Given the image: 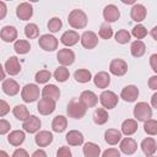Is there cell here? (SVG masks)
<instances>
[{
	"label": "cell",
	"instance_id": "1",
	"mask_svg": "<svg viewBox=\"0 0 157 157\" xmlns=\"http://www.w3.org/2000/svg\"><path fill=\"white\" fill-rule=\"evenodd\" d=\"M67 22L72 28L82 29L87 26L88 18H87V15L85 13V11H82L80 9H75V10H71V12L69 13Z\"/></svg>",
	"mask_w": 157,
	"mask_h": 157
},
{
	"label": "cell",
	"instance_id": "2",
	"mask_svg": "<svg viewBox=\"0 0 157 157\" xmlns=\"http://www.w3.org/2000/svg\"><path fill=\"white\" fill-rule=\"evenodd\" d=\"M86 110H87V108L85 107V104L80 99H77V98H72L69 102L67 109H66L67 115L70 118H72V119H81V118H83L85 114H86Z\"/></svg>",
	"mask_w": 157,
	"mask_h": 157
},
{
	"label": "cell",
	"instance_id": "3",
	"mask_svg": "<svg viewBox=\"0 0 157 157\" xmlns=\"http://www.w3.org/2000/svg\"><path fill=\"white\" fill-rule=\"evenodd\" d=\"M40 90L36 83H27L21 90V98L26 103H33L39 98Z\"/></svg>",
	"mask_w": 157,
	"mask_h": 157
},
{
	"label": "cell",
	"instance_id": "4",
	"mask_svg": "<svg viewBox=\"0 0 157 157\" xmlns=\"http://www.w3.org/2000/svg\"><path fill=\"white\" fill-rule=\"evenodd\" d=\"M134 117L137 121H145L152 118V108L146 102H139L134 107Z\"/></svg>",
	"mask_w": 157,
	"mask_h": 157
},
{
	"label": "cell",
	"instance_id": "5",
	"mask_svg": "<svg viewBox=\"0 0 157 157\" xmlns=\"http://www.w3.org/2000/svg\"><path fill=\"white\" fill-rule=\"evenodd\" d=\"M118 96L113 91H103L99 96V102L105 109H113L118 104Z\"/></svg>",
	"mask_w": 157,
	"mask_h": 157
},
{
	"label": "cell",
	"instance_id": "6",
	"mask_svg": "<svg viewBox=\"0 0 157 157\" xmlns=\"http://www.w3.org/2000/svg\"><path fill=\"white\" fill-rule=\"evenodd\" d=\"M38 44H39V47H40L43 50H45V52H54L55 49H58L59 42H58V39H56L54 36H52V34H43V36L39 37Z\"/></svg>",
	"mask_w": 157,
	"mask_h": 157
},
{
	"label": "cell",
	"instance_id": "7",
	"mask_svg": "<svg viewBox=\"0 0 157 157\" xmlns=\"http://www.w3.org/2000/svg\"><path fill=\"white\" fill-rule=\"evenodd\" d=\"M109 71L115 76H124L128 72V64L123 59H113L109 64Z\"/></svg>",
	"mask_w": 157,
	"mask_h": 157
},
{
	"label": "cell",
	"instance_id": "8",
	"mask_svg": "<svg viewBox=\"0 0 157 157\" xmlns=\"http://www.w3.org/2000/svg\"><path fill=\"white\" fill-rule=\"evenodd\" d=\"M81 44L86 49H93L98 44V37L93 31H85L80 37Z\"/></svg>",
	"mask_w": 157,
	"mask_h": 157
},
{
	"label": "cell",
	"instance_id": "9",
	"mask_svg": "<svg viewBox=\"0 0 157 157\" xmlns=\"http://www.w3.org/2000/svg\"><path fill=\"white\" fill-rule=\"evenodd\" d=\"M56 59L59 61L60 65L63 66H69L71 64H74L75 61V53L71 50V49H67V48H64V49H60L56 54Z\"/></svg>",
	"mask_w": 157,
	"mask_h": 157
},
{
	"label": "cell",
	"instance_id": "10",
	"mask_svg": "<svg viewBox=\"0 0 157 157\" xmlns=\"http://www.w3.org/2000/svg\"><path fill=\"white\" fill-rule=\"evenodd\" d=\"M37 109L42 115H49L55 110V101L43 97L42 99H39Z\"/></svg>",
	"mask_w": 157,
	"mask_h": 157
},
{
	"label": "cell",
	"instance_id": "11",
	"mask_svg": "<svg viewBox=\"0 0 157 157\" xmlns=\"http://www.w3.org/2000/svg\"><path fill=\"white\" fill-rule=\"evenodd\" d=\"M40 125H42V123H40V119H39L38 117H36V115H29L26 120H23L22 128H23V130H25L26 132L34 134V132H37V131L39 130Z\"/></svg>",
	"mask_w": 157,
	"mask_h": 157
},
{
	"label": "cell",
	"instance_id": "12",
	"mask_svg": "<svg viewBox=\"0 0 157 157\" xmlns=\"http://www.w3.org/2000/svg\"><path fill=\"white\" fill-rule=\"evenodd\" d=\"M16 16L22 20V21H27L33 16V7L29 2H21L17 7H16Z\"/></svg>",
	"mask_w": 157,
	"mask_h": 157
},
{
	"label": "cell",
	"instance_id": "13",
	"mask_svg": "<svg viewBox=\"0 0 157 157\" xmlns=\"http://www.w3.org/2000/svg\"><path fill=\"white\" fill-rule=\"evenodd\" d=\"M139 97V88L134 85H128L121 90L120 98H123L125 102H135Z\"/></svg>",
	"mask_w": 157,
	"mask_h": 157
},
{
	"label": "cell",
	"instance_id": "14",
	"mask_svg": "<svg viewBox=\"0 0 157 157\" xmlns=\"http://www.w3.org/2000/svg\"><path fill=\"white\" fill-rule=\"evenodd\" d=\"M147 15V10L142 4H134V6L130 10V16L132 18V21L135 22H142L146 18Z\"/></svg>",
	"mask_w": 157,
	"mask_h": 157
},
{
	"label": "cell",
	"instance_id": "15",
	"mask_svg": "<svg viewBox=\"0 0 157 157\" xmlns=\"http://www.w3.org/2000/svg\"><path fill=\"white\" fill-rule=\"evenodd\" d=\"M103 17H104L105 22H108V23L115 22V21L119 20V17H120V11H119V9H118L115 5H113V4L107 5V6L104 7V10H103Z\"/></svg>",
	"mask_w": 157,
	"mask_h": 157
},
{
	"label": "cell",
	"instance_id": "16",
	"mask_svg": "<svg viewBox=\"0 0 157 157\" xmlns=\"http://www.w3.org/2000/svg\"><path fill=\"white\" fill-rule=\"evenodd\" d=\"M80 40V36L76 31H72V29H69L66 32H64L60 37V42L66 45V47H72L75 45L77 42Z\"/></svg>",
	"mask_w": 157,
	"mask_h": 157
},
{
	"label": "cell",
	"instance_id": "17",
	"mask_svg": "<svg viewBox=\"0 0 157 157\" xmlns=\"http://www.w3.org/2000/svg\"><path fill=\"white\" fill-rule=\"evenodd\" d=\"M2 91L7 96H16L20 92V85L13 78H6L2 81Z\"/></svg>",
	"mask_w": 157,
	"mask_h": 157
},
{
	"label": "cell",
	"instance_id": "18",
	"mask_svg": "<svg viewBox=\"0 0 157 157\" xmlns=\"http://www.w3.org/2000/svg\"><path fill=\"white\" fill-rule=\"evenodd\" d=\"M80 101L85 104L86 108H92L98 103V97L94 92H92L90 90H86L80 94Z\"/></svg>",
	"mask_w": 157,
	"mask_h": 157
},
{
	"label": "cell",
	"instance_id": "19",
	"mask_svg": "<svg viewBox=\"0 0 157 157\" xmlns=\"http://www.w3.org/2000/svg\"><path fill=\"white\" fill-rule=\"evenodd\" d=\"M34 141L39 147H45V146H48V145H50L53 142V134L50 131H48V130L38 131L36 134Z\"/></svg>",
	"mask_w": 157,
	"mask_h": 157
},
{
	"label": "cell",
	"instance_id": "20",
	"mask_svg": "<svg viewBox=\"0 0 157 157\" xmlns=\"http://www.w3.org/2000/svg\"><path fill=\"white\" fill-rule=\"evenodd\" d=\"M119 142H120V146H119L120 147V151L123 153H125V155H132L137 150V144L131 137H124Z\"/></svg>",
	"mask_w": 157,
	"mask_h": 157
},
{
	"label": "cell",
	"instance_id": "21",
	"mask_svg": "<svg viewBox=\"0 0 157 157\" xmlns=\"http://www.w3.org/2000/svg\"><path fill=\"white\" fill-rule=\"evenodd\" d=\"M0 38L6 43L15 42L17 39V29L13 26H5L0 31Z\"/></svg>",
	"mask_w": 157,
	"mask_h": 157
},
{
	"label": "cell",
	"instance_id": "22",
	"mask_svg": "<svg viewBox=\"0 0 157 157\" xmlns=\"http://www.w3.org/2000/svg\"><path fill=\"white\" fill-rule=\"evenodd\" d=\"M5 71L11 75V76H15L17 74H20L21 71V65H20V61L16 56H10L6 63H5Z\"/></svg>",
	"mask_w": 157,
	"mask_h": 157
},
{
	"label": "cell",
	"instance_id": "23",
	"mask_svg": "<svg viewBox=\"0 0 157 157\" xmlns=\"http://www.w3.org/2000/svg\"><path fill=\"white\" fill-rule=\"evenodd\" d=\"M141 150L146 156H152L157 151V144L153 137H146L141 141Z\"/></svg>",
	"mask_w": 157,
	"mask_h": 157
},
{
	"label": "cell",
	"instance_id": "24",
	"mask_svg": "<svg viewBox=\"0 0 157 157\" xmlns=\"http://www.w3.org/2000/svg\"><path fill=\"white\" fill-rule=\"evenodd\" d=\"M93 82H94L96 87H98V88H107L110 83V76L105 71H99L94 75Z\"/></svg>",
	"mask_w": 157,
	"mask_h": 157
},
{
	"label": "cell",
	"instance_id": "25",
	"mask_svg": "<svg viewBox=\"0 0 157 157\" xmlns=\"http://www.w3.org/2000/svg\"><path fill=\"white\" fill-rule=\"evenodd\" d=\"M65 139H66L67 144L71 146H80L83 144V135L78 130H70L66 134Z\"/></svg>",
	"mask_w": 157,
	"mask_h": 157
},
{
	"label": "cell",
	"instance_id": "26",
	"mask_svg": "<svg viewBox=\"0 0 157 157\" xmlns=\"http://www.w3.org/2000/svg\"><path fill=\"white\" fill-rule=\"evenodd\" d=\"M40 93H42L43 97L50 98L53 101H58L59 97H60V90H59V87H56L55 85H50V83L47 85V86H44Z\"/></svg>",
	"mask_w": 157,
	"mask_h": 157
},
{
	"label": "cell",
	"instance_id": "27",
	"mask_svg": "<svg viewBox=\"0 0 157 157\" xmlns=\"http://www.w3.org/2000/svg\"><path fill=\"white\" fill-rule=\"evenodd\" d=\"M104 140L108 145H117L121 140V131L117 129H108L104 132Z\"/></svg>",
	"mask_w": 157,
	"mask_h": 157
},
{
	"label": "cell",
	"instance_id": "28",
	"mask_svg": "<svg viewBox=\"0 0 157 157\" xmlns=\"http://www.w3.org/2000/svg\"><path fill=\"white\" fill-rule=\"evenodd\" d=\"M145 52H146V45H145V43L141 39H136V40H134L131 43V45H130V53H131V55L134 58L142 56L145 54Z\"/></svg>",
	"mask_w": 157,
	"mask_h": 157
},
{
	"label": "cell",
	"instance_id": "29",
	"mask_svg": "<svg viewBox=\"0 0 157 157\" xmlns=\"http://www.w3.org/2000/svg\"><path fill=\"white\" fill-rule=\"evenodd\" d=\"M25 137H26L25 131H22V130H13V131H11L9 134L7 141L12 146H20L25 141Z\"/></svg>",
	"mask_w": 157,
	"mask_h": 157
},
{
	"label": "cell",
	"instance_id": "30",
	"mask_svg": "<svg viewBox=\"0 0 157 157\" xmlns=\"http://www.w3.org/2000/svg\"><path fill=\"white\" fill-rule=\"evenodd\" d=\"M137 130V120L135 119H126L121 123V132L126 136L135 134Z\"/></svg>",
	"mask_w": 157,
	"mask_h": 157
},
{
	"label": "cell",
	"instance_id": "31",
	"mask_svg": "<svg viewBox=\"0 0 157 157\" xmlns=\"http://www.w3.org/2000/svg\"><path fill=\"white\" fill-rule=\"evenodd\" d=\"M82 151L86 157H98L101 155V147L94 142H86Z\"/></svg>",
	"mask_w": 157,
	"mask_h": 157
},
{
	"label": "cell",
	"instance_id": "32",
	"mask_svg": "<svg viewBox=\"0 0 157 157\" xmlns=\"http://www.w3.org/2000/svg\"><path fill=\"white\" fill-rule=\"evenodd\" d=\"M67 126V120L64 115H56L54 119H53V123H52V129L53 131L55 132H63Z\"/></svg>",
	"mask_w": 157,
	"mask_h": 157
},
{
	"label": "cell",
	"instance_id": "33",
	"mask_svg": "<svg viewBox=\"0 0 157 157\" xmlns=\"http://www.w3.org/2000/svg\"><path fill=\"white\" fill-rule=\"evenodd\" d=\"M109 119V115H108V112L105 108H97L93 113V121L98 125H103L108 121Z\"/></svg>",
	"mask_w": 157,
	"mask_h": 157
},
{
	"label": "cell",
	"instance_id": "34",
	"mask_svg": "<svg viewBox=\"0 0 157 157\" xmlns=\"http://www.w3.org/2000/svg\"><path fill=\"white\" fill-rule=\"evenodd\" d=\"M74 77L80 83H87L92 80V74L87 69H78L74 72Z\"/></svg>",
	"mask_w": 157,
	"mask_h": 157
},
{
	"label": "cell",
	"instance_id": "35",
	"mask_svg": "<svg viewBox=\"0 0 157 157\" xmlns=\"http://www.w3.org/2000/svg\"><path fill=\"white\" fill-rule=\"evenodd\" d=\"M12 113H13V115H15L16 119L22 120V121L26 120V119L29 117V112H28L27 107L23 105V104H17V105H15L13 109H12Z\"/></svg>",
	"mask_w": 157,
	"mask_h": 157
},
{
	"label": "cell",
	"instance_id": "36",
	"mask_svg": "<svg viewBox=\"0 0 157 157\" xmlns=\"http://www.w3.org/2000/svg\"><path fill=\"white\" fill-rule=\"evenodd\" d=\"M13 49L17 54H27L29 50H31V44L28 40H25V39H17L13 44Z\"/></svg>",
	"mask_w": 157,
	"mask_h": 157
},
{
	"label": "cell",
	"instance_id": "37",
	"mask_svg": "<svg viewBox=\"0 0 157 157\" xmlns=\"http://www.w3.org/2000/svg\"><path fill=\"white\" fill-rule=\"evenodd\" d=\"M70 76V72L69 70L66 69V66H59L55 71H54V78L59 82H65Z\"/></svg>",
	"mask_w": 157,
	"mask_h": 157
},
{
	"label": "cell",
	"instance_id": "38",
	"mask_svg": "<svg viewBox=\"0 0 157 157\" xmlns=\"http://www.w3.org/2000/svg\"><path fill=\"white\" fill-rule=\"evenodd\" d=\"M144 130L147 135L155 136L157 134V121L155 119H147L144 121Z\"/></svg>",
	"mask_w": 157,
	"mask_h": 157
},
{
	"label": "cell",
	"instance_id": "39",
	"mask_svg": "<svg viewBox=\"0 0 157 157\" xmlns=\"http://www.w3.org/2000/svg\"><path fill=\"white\" fill-rule=\"evenodd\" d=\"M25 34L28 39H34L39 36V28L36 23H27L25 27Z\"/></svg>",
	"mask_w": 157,
	"mask_h": 157
},
{
	"label": "cell",
	"instance_id": "40",
	"mask_svg": "<svg viewBox=\"0 0 157 157\" xmlns=\"http://www.w3.org/2000/svg\"><path fill=\"white\" fill-rule=\"evenodd\" d=\"M98 34H99V37H101L102 39H109V38H112V36H113V28L108 25V22L102 23L101 27H99Z\"/></svg>",
	"mask_w": 157,
	"mask_h": 157
},
{
	"label": "cell",
	"instance_id": "41",
	"mask_svg": "<svg viewBox=\"0 0 157 157\" xmlns=\"http://www.w3.org/2000/svg\"><path fill=\"white\" fill-rule=\"evenodd\" d=\"M130 37H131V34L126 29H119L115 33V40L119 44H126L128 42H130Z\"/></svg>",
	"mask_w": 157,
	"mask_h": 157
},
{
	"label": "cell",
	"instance_id": "42",
	"mask_svg": "<svg viewBox=\"0 0 157 157\" xmlns=\"http://www.w3.org/2000/svg\"><path fill=\"white\" fill-rule=\"evenodd\" d=\"M50 77H52L50 71H48V70H39L36 74L34 80H36L37 83H47L50 80Z\"/></svg>",
	"mask_w": 157,
	"mask_h": 157
},
{
	"label": "cell",
	"instance_id": "43",
	"mask_svg": "<svg viewBox=\"0 0 157 157\" xmlns=\"http://www.w3.org/2000/svg\"><path fill=\"white\" fill-rule=\"evenodd\" d=\"M61 27H63V22H61V20L59 17H52L48 21V29L52 33H55V32L60 31Z\"/></svg>",
	"mask_w": 157,
	"mask_h": 157
},
{
	"label": "cell",
	"instance_id": "44",
	"mask_svg": "<svg viewBox=\"0 0 157 157\" xmlns=\"http://www.w3.org/2000/svg\"><path fill=\"white\" fill-rule=\"evenodd\" d=\"M131 34H132L136 39H144V38L147 36V29H146V27L142 26V25H136V26L132 28Z\"/></svg>",
	"mask_w": 157,
	"mask_h": 157
},
{
	"label": "cell",
	"instance_id": "45",
	"mask_svg": "<svg viewBox=\"0 0 157 157\" xmlns=\"http://www.w3.org/2000/svg\"><path fill=\"white\" fill-rule=\"evenodd\" d=\"M11 129V124L5 120V119H0V135H5L6 132H9Z\"/></svg>",
	"mask_w": 157,
	"mask_h": 157
},
{
	"label": "cell",
	"instance_id": "46",
	"mask_svg": "<svg viewBox=\"0 0 157 157\" xmlns=\"http://www.w3.org/2000/svg\"><path fill=\"white\" fill-rule=\"evenodd\" d=\"M10 112V105L6 101L0 99V117H5Z\"/></svg>",
	"mask_w": 157,
	"mask_h": 157
},
{
	"label": "cell",
	"instance_id": "47",
	"mask_svg": "<svg viewBox=\"0 0 157 157\" xmlns=\"http://www.w3.org/2000/svg\"><path fill=\"white\" fill-rule=\"evenodd\" d=\"M56 156H58V157H71V151H70L69 147L61 146V147L56 151Z\"/></svg>",
	"mask_w": 157,
	"mask_h": 157
},
{
	"label": "cell",
	"instance_id": "48",
	"mask_svg": "<svg viewBox=\"0 0 157 157\" xmlns=\"http://www.w3.org/2000/svg\"><path fill=\"white\" fill-rule=\"evenodd\" d=\"M102 156L103 157H119L120 156V152L117 148H108V150H105L102 153Z\"/></svg>",
	"mask_w": 157,
	"mask_h": 157
},
{
	"label": "cell",
	"instance_id": "49",
	"mask_svg": "<svg viewBox=\"0 0 157 157\" xmlns=\"http://www.w3.org/2000/svg\"><path fill=\"white\" fill-rule=\"evenodd\" d=\"M7 13V6L4 1H0V20H4Z\"/></svg>",
	"mask_w": 157,
	"mask_h": 157
},
{
	"label": "cell",
	"instance_id": "50",
	"mask_svg": "<svg viewBox=\"0 0 157 157\" xmlns=\"http://www.w3.org/2000/svg\"><path fill=\"white\" fill-rule=\"evenodd\" d=\"M148 87L151 88V90H157V76L156 75H153L150 80H148Z\"/></svg>",
	"mask_w": 157,
	"mask_h": 157
},
{
	"label": "cell",
	"instance_id": "51",
	"mask_svg": "<svg viewBox=\"0 0 157 157\" xmlns=\"http://www.w3.org/2000/svg\"><path fill=\"white\" fill-rule=\"evenodd\" d=\"M12 156H13V157H18V156H20V157H27V156H28V152H27L26 150H23V148H17V150L12 153Z\"/></svg>",
	"mask_w": 157,
	"mask_h": 157
},
{
	"label": "cell",
	"instance_id": "52",
	"mask_svg": "<svg viewBox=\"0 0 157 157\" xmlns=\"http://www.w3.org/2000/svg\"><path fill=\"white\" fill-rule=\"evenodd\" d=\"M156 60H157V54H152V55H151V58H150V64H151V67H152L153 72H157Z\"/></svg>",
	"mask_w": 157,
	"mask_h": 157
},
{
	"label": "cell",
	"instance_id": "53",
	"mask_svg": "<svg viewBox=\"0 0 157 157\" xmlns=\"http://www.w3.org/2000/svg\"><path fill=\"white\" fill-rule=\"evenodd\" d=\"M37 156H43V157H45L47 153H45L44 151H42V150H37V151H34V152L32 153V157H37Z\"/></svg>",
	"mask_w": 157,
	"mask_h": 157
},
{
	"label": "cell",
	"instance_id": "54",
	"mask_svg": "<svg viewBox=\"0 0 157 157\" xmlns=\"http://www.w3.org/2000/svg\"><path fill=\"white\" fill-rule=\"evenodd\" d=\"M5 80V70L2 67V65L0 64V81H4Z\"/></svg>",
	"mask_w": 157,
	"mask_h": 157
},
{
	"label": "cell",
	"instance_id": "55",
	"mask_svg": "<svg viewBox=\"0 0 157 157\" xmlns=\"http://www.w3.org/2000/svg\"><path fill=\"white\" fill-rule=\"evenodd\" d=\"M156 98H157V93H153V96H152V108H157Z\"/></svg>",
	"mask_w": 157,
	"mask_h": 157
},
{
	"label": "cell",
	"instance_id": "56",
	"mask_svg": "<svg viewBox=\"0 0 157 157\" xmlns=\"http://www.w3.org/2000/svg\"><path fill=\"white\" fill-rule=\"evenodd\" d=\"M123 4H125V5H134L135 2H136V0H120Z\"/></svg>",
	"mask_w": 157,
	"mask_h": 157
},
{
	"label": "cell",
	"instance_id": "57",
	"mask_svg": "<svg viewBox=\"0 0 157 157\" xmlns=\"http://www.w3.org/2000/svg\"><path fill=\"white\" fill-rule=\"evenodd\" d=\"M156 29H157V27H153V29H152V36H153V39H155V40H157V37H156Z\"/></svg>",
	"mask_w": 157,
	"mask_h": 157
},
{
	"label": "cell",
	"instance_id": "58",
	"mask_svg": "<svg viewBox=\"0 0 157 157\" xmlns=\"http://www.w3.org/2000/svg\"><path fill=\"white\" fill-rule=\"evenodd\" d=\"M0 156H5V157H7L9 155H7L6 152H4V151H0Z\"/></svg>",
	"mask_w": 157,
	"mask_h": 157
},
{
	"label": "cell",
	"instance_id": "59",
	"mask_svg": "<svg viewBox=\"0 0 157 157\" xmlns=\"http://www.w3.org/2000/svg\"><path fill=\"white\" fill-rule=\"evenodd\" d=\"M29 2H37V1H39V0H28Z\"/></svg>",
	"mask_w": 157,
	"mask_h": 157
},
{
	"label": "cell",
	"instance_id": "60",
	"mask_svg": "<svg viewBox=\"0 0 157 157\" xmlns=\"http://www.w3.org/2000/svg\"><path fill=\"white\" fill-rule=\"evenodd\" d=\"M6 1H12V0H6Z\"/></svg>",
	"mask_w": 157,
	"mask_h": 157
}]
</instances>
